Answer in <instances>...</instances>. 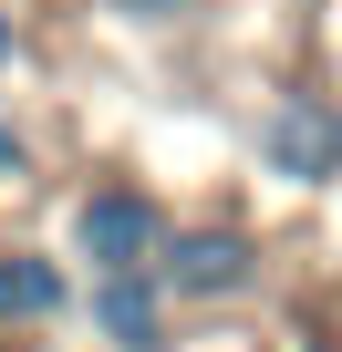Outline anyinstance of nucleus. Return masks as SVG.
<instances>
[{"label": "nucleus", "instance_id": "f257e3e1", "mask_svg": "<svg viewBox=\"0 0 342 352\" xmlns=\"http://www.w3.org/2000/svg\"><path fill=\"white\" fill-rule=\"evenodd\" d=\"M239 155H249L259 187H280V197H332V187H342V83L280 73V83L249 104Z\"/></svg>", "mask_w": 342, "mask_h": 352}, {"label": "nucleus", "instance_id": "0eeeda50", "mask_svg": "<svg viewBox=\"0 0 342 352\" xmlns=\"http://www.w3.org/2000/svg\"><path fill=\"white\" fill-rule=\"evenodd\" d=\"M32 176H42V135H32L11 104H0V197H21Z\"/></svg>", "mask_w": 342, "mask_h": 352}, {"label": "nucleus", "instance_id": "20e7f679", "mask_svg": "<svg viewBox=\"0 0 342 352\" xmlns=\"http://www.w3.org/2000/svg\"><path fill=\"white\" fill-rule=\"evenodd\" d=\"M73 321L94 331V352H177V321L187 311L166 300L156 270H104V280H83Z\"/></svg>", "mask_w": 342, "mask_h": 352}, {"label": "nucleus", "instance_id": "7ed1b4c3", "mask_svg": "<svg viewBox=\"0 0 342 352\" xmlns=\"http://www.w3.org/2000/svg\"><path fill=\"white\" fill-rule=\"evenodd\" d=\"M166 228H177V208H166V187L145 166H94L63 197V239L52 249L73 259V280H104V270H156Z\"/></svg>", "mask_w": 342, "mask_h": 352}, {"label": "nucleus", "instance_id": "423d86ee", "mask_svg": "<svg viewBox=\"0 0 342 352\" xmlns=\"http://www.w3.org/2000/svg\"><path fill=\"white\" fill-rule=\"evenodd\" d=\"M83 11H94V32H114L135 52H166V42H197L218 21V0H83Z\"/></svg>", "mask_w": 342, "mask_h": 352}, {"label": "nucleus", "instance_id": "39448f33", "mask_svg": "<svg viewBox=\"0 0 342 352\" xmlns=\"http://www.w3.org/2000/svg\"><path fill=\"white\" fill-rule=\"evenodd\" d=\"M83 300L73 259L52 239H21V228H0V342H32V331H63Z\"/></svg>", "mask_w": 342, "mask_h": 352}, {"label": "nucleus", "instance_id": "1a4fd4ad", "mask_svg": "<svg viewBox=\"0 0 342 352\" xmlns=\"http://www.w3.org/2000/svg\"><path fill=\"white\" fill-rule=\"evenodd\" d=\"M0 352H11V342H0Z\"/></svg>", "mask_w": 342, "mask_h": 352}, {"label": "nucleus", "instance_id": "f03ea898", "mask_svg": "<svg viewBox=\"0 0 342 352\" xmlns=\"http://www.w3.org/2000/svg\"><path fill=\"white\" fill-rule=\"evenodd\" d=\"M156 280H166L177 311H208V321L249 311L270 290V228L249 208H177V228H166V249H156Z\"/></svg>", "mask_w": 342, "mask_h": 352}, {"label": "nucleus", "instance_id": "6e6552de", "mask_svg": "<svg viewBox=\"0 0 342 352\" xmlns=\"http://www.w3.org/2000/svg\"><path fill=\"white\" fill-rule=\"evenodd\" d=\"M11 73H21V11L0 0V83H11Z\"/></svg>", "mask_w": 342, "mask_h": 352}]
</instances>
